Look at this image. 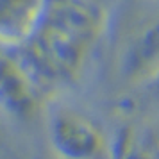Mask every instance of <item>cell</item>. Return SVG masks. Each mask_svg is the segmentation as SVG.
I'll list each match as a JSON object with an SVG mask.
<instances>
[{
    "label": "cell",
    "instance_id": "5b68a950",
    "mask_svg": "<svg viewBox=\"0 0 159 159\" xmlns=\"http://www.w3.org/2000/svg\"><path fill=\"white\" fill-rule=\"evenodd\" d=\"M157 61V25L156 22L145 23L134 32L132 43L125 56V70L130 75H139L148 72V68L156 70Z\"/></svg>",
    "mask_w": 159,
    "mask_h": 159
},
{
    "label": "cell",
    "instance_id": "277c9868",
    "mask_svg": "<svg viewBox=\"0 0 159 159\" xmlns=\"http://www.w3.org/2000/svg\"><path fill=\"white\" fill-rule=\"evenodd\" d=\"M47 0H0V45L20 47L32 34Z\"/></svg>",
    "mask_w": 159,
    "mask_h": 159
},
{
    "label": "cell",
    "instance_id": "52a82bcc",
    "mask_svg": "<svg viewBox=\"0 0 159 159\" xmlns=\"http://www.w3.org/2000/svg\"><path fill=\"white\" fill-rule=\"evenodd\" d=\"M82 2L93 4V6H98V7H102V9H106V11H109V7L115 4L116 0H82Z\"/></svg>",
    "mask_w": 159,
    "mask_h": 159
},
{
    "label": "cell",
    "instance_id": "6da1fadb",
    "mask_svg": "<svg viewBox=\"0 0 159 159\" xmlns=\"http://www.w3.org/2000/svg\"><path fill=\"white\" fill-rule=\"evenodd\" d=\"M107 15L82 0H47L36 29L15 47L41 93L77 80L106 30Z\"/></svg>",
    "mask_w": 159,
    "mask_h": 159
},
{
    "label": "cell",
    "instance_id": "3957f363",
    "mask_svg": "<svg viewBox=\"0 0 159 159\" xmlns=\"http://www.w3.org/2000/svg\"><path fill=\"white\" fill-rule=\"evenodd\" d=\"M41 95L15 47L0 45V111L22 122L32 120L38 115Z\"/></svg>",
    "mask_w": 159,
    "mask_h": 159
},
{
    "label": "cell",
    "instance_id": "7a4b0ae2",
    "mask_svg": "<svg viewBox=\"0 0 159 159\" xmlns=\"http://www.w3.org/2000/svg\"><path fill=\"white\" fill-rule=\"evenodd\" d=\"M48 136L63 159H93L104 147L98 125L70 106H54L48 113Z\"/></svg>",
    "mask_w": 159,
    "mask_h": 159
},
{
    "label": "cell",
    "instance_id": "8992f818",
    "mask_svg": "<svg viewBox=\"0 0 159 159\" xmlns=\"http://www.w3.org/2000/svg\"><path fill=\"white\" fill-rule=\"evenodd\" d=\"M154 134L130 123L122 125L111 141V159H154Z\"/></svg>",
    "mask_w": 159,
    "mask_h": 159
}]
</instances>
